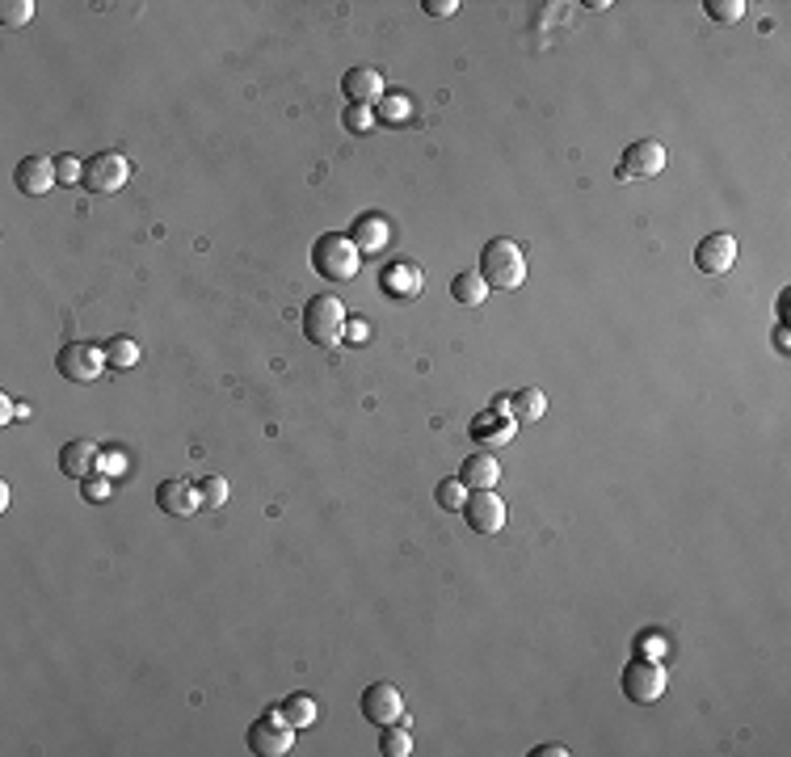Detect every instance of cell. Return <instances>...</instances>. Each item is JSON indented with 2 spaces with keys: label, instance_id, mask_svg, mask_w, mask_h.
Instances as JSON below:
<instances>
[{
  "label": "cell",
  "instance_id": "1",
  "mask_svg": "<svg viewBox=\"0 0 791 757\" xmlns=\"http://www.w3.org/2000/svg\"><path fill=\"white\" fill-rule=\"evenodd\" d=\"M526 253H522V244L518 240H505V236H497V240H489L484 244V253H480V278L489 282V286H497V291H518V286L526 282Z\"/></svg>",
  "mask_w": 791,
  "mask_h": 757
},
{
  "label": "cell",
  "instance_id": "2",
  "mask_svg": "<svg viewBox=\"0 0 791 757\" xmlns=\"http://www.w3.org/2000/svg\"><path fill=\"white\" fill-rule=\"evenodd\" d=\"M358 265H362V253H358V244H354L350 236L329 232V236H320V240L312 244V270H316L320 278H329V282H350V278L358 274Z\"/></svg>",
  "mask_w": 791,
  "mask_h": 757
},
{
  "label": "cell",
  "instance_id": "3",
  "mask_svg": "<svg viewBox=\"0 0 791 757\" xmlns=\"http://www.w3.org/2000/svg\"><path fill=\"white\" fill-rule=\"evenodd\" d=\"M303 337L320 350H329V345H341L346 337V303L333 299V295H316L308 299V308H303Z\"/></svg>",
  "mask_w": 791,
  "mask_h": 757
},
{
  "label": "cell",
  "instance_id": "4",
  "mask_svg": "<svg viewBox=\"0 0 791 757\" xmlns=\"http://www.w3.org/2000/svg\"><path fill=\"white\" fill-rule=\"evenodd\" d=\"M249 749L257 757H287L295 749V728L287 724V715H282L278 707L266 711L261 720L249 728Z\"/></svg>",
  "mask_w": 791,
  "mask_h": 757
},
{
  "label": "cell",
  "instance_id": "5",
  "mask_svg": "<svg viewBox=\"0 0 791 757\" xmlns=\"http://www.w3.org/2000/svg\"><path fill=\"white\" fill-rule=\"evenodd\" d=\"M131 181V160L118 152H97L93 160H85V181L80 186L93 194H118Z\"/></svg>",
  "mask_w": 791,
  "mask_h": 757
},
{
  "label": "cell",
  "instance_id": "6",
  "mask_svg": "<svg viewBox=\"0 0 791 757\" xmlns=\"http://www.w3.org/2000/svg\"><path fill=\"white\" fill-rule=\"evenodd\" d=\"M665 160H669L665 143H657V139H636L632 148L619 156L615 177H619V181H648V177H657V173L665 169Z\"/></svg>",
  "mask_w": 791,
  "mask_h": 757
},
{
  "label": "cell",
  "instance_id": "7",
  "mask_svg": "<svg viewBox=\"0 0 791 757\" xmlns=\"http://www.w3.org/2000/svg\"><path fill=\"white\" fill-rule=\"evenodd\" d=\"M358 711H362V720H367V724H379V728L404 724V699H400V690H396L392 682H371L367 690H362Z\"/></svg>",
  "mask_w": 791,
  "mask_h": 757
},
{
  "label": "cell",
  "instance_id": "8",
  "mask_svg": "<svg viewBox=\"0 0 791 757\" xmlns=\"http://www.w3.org/2000/svg\"><path fill=\"white\" fill-rule=\"evenodd\" d=\"M55 366H59V375L72 383H93L101 375V366H106V354L89 341H68L64 350L55 354Z\"/></svg>",
  "mask_w": 791,
  "mask_h": 757
},
{
  "label": "cell",
  "instance_id": "9",
  "mask_svg": "<svg viewBox=\"0 0 791 757\" xmlns=\"http://www.w3.org/2000/svg\"><path fill=\"white\" fill-rule=\"evenodd\" d=\"M623 694L632 703H657L665 694V669L657 661H632L623 669Z\"/></svg>",
  "mask_w": 791,
  "mask_h": 757
},
{
  "label": "cell",
  "instance_id": "10",
  "mask_svg": "<svg viewBox=\"0 0 791 757\" xmlns=\"http://www.w3.org/2000/svg\"><path fill=\"white\" fill-rule=\"evenodd\" d=\"M463 518H468V526L476 530V535H497V530L505 526V505L493 488H480V493H472L468 501H463Z\"/></svg>",
  "mask_w": 791,
  "mask_h": 757
},
{
  "label": "cell",
  "instance_id": "11",
  "mask_svg": "<svg viewBox=\"0 0 791 757\" xmlns=\"http://www.w3.org/2000/svg\"><path fill=\"white\" fill-rule=\"evenodd\" d=\"M695 265L703 274H712V278H720V274H728L737 265V240L728 236V232H712V236H703L699 240V249H695Z\"/></svg>",
  "mask_w": 791,
  "mask_h": 757
},
{
  "label": "cell",
  "instance_id": "12",
  "mask_svg": "<svg viewBox=\"0 0 791 757\" xmlns=\"http://www.w3.org/2000/svg\"><path fill=\"white\" fill-rule=\"evenodd\" d=\"M421 286H425V274L417 261H392V265H383V274H379V291L388 299H417Z\"/></svg>",
  "mask_w": 791,
  "mask_h": 757
},
{
  "label": "cell",
  "instance_id": "13",
  "mask_svg": "<svg viewBox=\"0 0 791 757\" xmlns=\"http://www.w3.org/2000/svg\"><path fill=\"white\" fill-rule=\"evenodd\" d=\"M156 505L160 514H173V518H194V509H202V497L190 480H165L156 488Z\"/></svg>",
  "mask_w": 791,
  "mask_h": 757
},
{
  "label": "cell",
  "instance_id": "14",
  "mask_svg": "<svg viewBox=\"0 0 791 757\" xmlns=\"http://www.w3.org/2000/svg\"><path fill=\"white\" fill-rule=\"evenodd\" d=\"M97 463H101V450L89 438H76V442H68L64 450H59V472L72 476V480H89Z\"/></svg>",
  "mask_w": 791,
  "mask_h": 757
},
{
  "label": "cell",
  "instance_id": "15",
  "mask_svg": "<svg viewBox=\"0 0 791 757\" xmlns=\"http://www.w3.org/2000/svg\"><path fill=\"white\" fill-rule=\"evenodd\" d=\"M17 190L22 194H30V198H38V194H47L51 186H55V160H47V156H26L22 165H17Z\"/></svg>",
  "mask_w": 791,
  "mask_h": 757
},
{
  "label": "cell",
  "instance_id": "16",
  "mask_svg": "<svg viewBox=\"0 0 791 757\" xmlns=\"http://www.w3.org/2000/svg\"><path fill=\"white\" fill-rule=\"evenodd\" d=\"M341 89H346L350 106H379L383 97V76L375 68H350L346 80H341Z\"/></svg>",
  "mask_w": 791,
  "mask_h": 757
},
{
  "label": "cell",
  "instance_id": "17",
  "mask_svg": "<svg viewBox=\"0 0 791 757\" xmlns=\"http://www.w3.org/2000/svg\"><path fill=\"white\" fill-rule=\"evenodd\" d=\"M388 236H392V228H388V219H383V215H358L354 228H350V240L358 244L362 257L379 253L383 244H388Z\"/></svg>",
  "mask_w": 791,
  "mask_h": 757
},
{
  "label": "cell",
  "instance_id": "18",
  "mask_svg": "<svg viewBox=\"0 0 791 757\" xmlns=\"http://www.w3.org/2000/svg\"><path fill=\"white\" fill-rule=\"evenodd\" d=\"M514 438V417H505V413H480L476 421H472V442L476 446H505Z\"/></svg>",
  "mask_w": 791,
  "mask_h": 757
},
{
  "label": "cell",
  "instance_id": "19",
  "mask_svg": "<svg viewBox=\"0 0 791 757\" xmlns=\"http://www.w3.org/2000/svg\"><path fill=\"white\" fill-rule=\"evenodd\" d=\"M459 480H463V488H472V493H480V488H497L501 467H497L493 455H484V450H480V455H468V459H463Z\"/></svg>",
  "mask_w": 791,
  "mask_h": 757
},
{
  "label": "cell",
  "instance_id": "20",
  "mask_svg": "<svg viewBox=\"0 0 791 757\" xmlns=\"http://www.w3.org/2000/svg\"><path fill=\"white\" fill-rule=\"evenodd\" d=\"M484 295H489V282H484L480 274L463 270V274H455V278H451V299H455V303H463V308H480Z\"/></svg>",
  "mask_w": 791,
  "mask_h": 757
},
{
  "label": "cell",
  "instance_id": "21",
  "mask_svg": "<svg viewBox=\"0 0 791 757\" xmlns=\"http://www.w3.org/2000/svg\"><path fill=\"white\" fill-rule=\"evenodd\" d=\"M282 715H287V724L299 732V728H312L316 724V715H320V707H316V699L312 694H291V699H282V707H278Z\"/></svg>",
  "mask_w": 791,
  "mask_h": 757
},
{
  "label": "cell",
  "instance_id": "22",
  "mask_svg": "<svg viewBox=\"0 0 791 757\" xmlns=\"http://www.w3.org/2000/svg\"><path fill=\"white\" fill-rule=\"evenodd\" d=\"M510 408H514V417H522V421H539L547 413V396L539 392V387H522V392L510 400Z\"/></svg>",
  "mask_w": 791,
  "mask_h": 757
},
{
  "label": "cell",
  "instance_id": "23",
  "mask_svg": "<svg viewBox=\"0 0 791 757\" xmlns=\"http://www.w3.org/2000/svg\"><path fill=\"white\" fill-rule=\"evenodd\" d=\"M379 753H383V757H409V753H413V736H409V728H404V724H388V728H383Z\"/></svg>",
  "mask_w": 791,
  "mask_h": 757
},
{
  "label": "cell",
  "instance_id": "24",
  "mask_svg": "<svg viewBox=\"0 0 791 757\" xmlns=\"http://www.w3.org/2000/svg\"><path fill=\"white\" fill-rule=\"evenodd\" d=\"M106 362L110 366H118V371H127V366H135L139 362V345L131 341V337H114V341H106Z\"/></svg>",
  "mask_w": 791,
  "mask_h": 757
},
{
  "label": "cell",
  "instance_id": "25",
  "mask_svg": "<svg viewBox=\"0 0 791 757\" xmlns=\"http://www.w3.org/2000/svg\"><path fill=\"white\" fill-rule=\"evenodd\" d=\"M703 9H707L712 22L733 26V22H741V17H745V0H703Z\"/></svg>",
  "mask_w": 791,
  "mask_h": 757
},
{
  "label": "cell",
  "instance_id": "26",
  "mask_svg": "<svg viewBox=\"0 0 791 757\" xmlns=\"http://www.w3.org/2000/svg\"><path fill=\"white\" fill-rule=\"evenodd\" d=\"M434 501L442 505V509H451V514H455V509H463V501H468V488H463V480L455 476V480H442L438 488H434Z\"/></svg>",
  "mask_w": 791,
  "mask_h": 757
},
{
  "label": "cell",
  "instance_id": "27",
  "mask_svg": "<svg viewBox=\"0 0 791 757\" xmlns=\"http://www.w3.org/2000/svg\"><path fill=\"white\" fill-rule=\"evenodd\" d=\"M379 118L383 122H392V127H396V122H409L413 118V101L409 97H379Z\"/></svg>",
  "mask_w": 791,
  "mask_h": 757
},
{
  "label": "cell",
  "instance_id": "28",
  "mask_svg": "<svg viewBox=\"0 0 791 757\" xmlns=\"http://www.w3.org/2000/svg\"><path fill=\"white\" fill-rule=\"evenodd\" d=\"M198 497H202V509H219V505H228V480L207 476V480L198 484Z\"/></svg>",
  "mask_w": 791,
  "mask_h": 757
},
{
  "label": "cell",
  "instance_id": "29",
  "mask_svg": "<svg viewBox=\"0 0 791 757\" xmlns=\"http://www.w3.org/2000/svg\"><path fill=\"white\" fill-rule=\"evenodd\" d=\"M30 17H34V5H30V0H5V5H0V26H26L30 22Z\"/></svg>",
  "mask_w": 791,
  "mask_h": 757
},
{
  "label": "cell",
  "instance_id": "30",
  "mask_svg": "<svg viewBox=\"0 0 791 757\" xmlns=\"http://www.w3.org/2000/svg\"><path fill=\"white\" fill-rule=\"evenodd\" d=\"M341 122H346L350 135H367V131L375 127V110H371V106H350Z\"/></svg>",
  "mask_w": 791,
  "mask_h": 757
},
{
  "label": "cell",
  "instance_id": "31",
  "mask_svg": "<svg viewBox=\"0 0 791 757\" xmlns=\"http://www.w3.org/2000/svg\"><path fill=\"white\" fill-rule=\"evenodd\" d=\"M55 177H59V186H76V181H85V165H80L76 156H59Z\"/></svg>",
  "mask_w": 791,
  "mask_h": 757
},
{
  "label": "cell",
  "instance_id": "32",
  "mask_svg": "<svg viewBox=\"0 0 791 757\" xmlns=\"http://www.w3.org/2000/svg\"><path fill=\"white\" fill-rule=\"evenodd\" d=\"M80 493H85V501H106L110 497V484L106 480H85V484H80Z\"/></svg>",
  "mask_w": 791,
  "mask_h": 757
},
{
  "label": "cell",
  "instance_id": "33",
  "mask_svg": "<svg viewBox=\"0 0 791 757\" xmlns=\"http://www.w3.org/2000/svg\"><path fill=\"white\" fill-rule=\"evenodd\" d=\"M425 13H430V17H451L459 5H455V0H425V5H421Z\"/></svg>",
  "mask_w": 791,
  "mask_h": 757
},
{
  "label": "cell",
  "instance_id": "34",
  "mask_svg": "<svg viewBox=\"0 0 791 757\" xmlns=\"http://www.w3.org/2000/svg\"><path fill=\"white\" fill-rule=\"evenodd\" d=\"M13 417H17V404L9 396H0V425H9Z\"/></svg>",
  "mask_w": 791,
  "mask_h": 757
},
{
  "label": "cell",
  "instance_id": "35",
  "mask_svg": "<svg viewBox=\"0 0 791 757\" xmlns=\"http://www.w3.org/2000/svg\"><path fill=\"white\" fill-rule=\"evenodd\" d=\"M535 753H539V757H564V753H569V745H560V741H552V745H539Z\"/></svg>",
  "mask_w": 791,
  "mask_h": 757
},
{
  "label": "cell",
  "instance_id": "36",
  "mask_svg": "<svg viewBox=\"0 0 791 757\" xmlns=\"http://www.w3.org/2000/svg\"><path fill=\"white\" fill-rule=\"evenodd\" d=\"M346 333H350V341H367V324H346Z\"/></svg>",
  "mask_w": 791,
  "mask_h": 757
},
{
  "label": "cell",
  "instance_id": "37",
  "mask_svg": "<svg viewBox=\"0 0 791 757\" xmlns=\"http://www.w3.org/2000/svg\"><path fill=\"white\" fill-rule=\"evenodd\" d=\"M644 644H648V648H644L648 657H661V652H665V648H661V640H644Z\"/></svg>",
  "mask_w": 791,
  "mask_h": 757
}]
</instances>
